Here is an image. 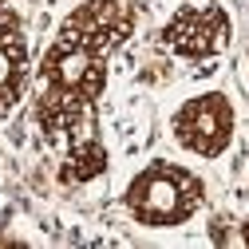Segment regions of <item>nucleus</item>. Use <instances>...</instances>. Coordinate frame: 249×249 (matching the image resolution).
Here are the masks:
<instances>
[{
    "label": "nucleus",
    "mask_w": 249,
    "mask_h": 249,
    "mask_svg": "<svg viewBox=\"0 0 249 249\" xmlns=\"http://www.w3.org/2000/svg\"><path fill=\"white\" fill-rule=\"evenodd\" d=\"M139 8L131 0H79L59 20L36 68V127L52 146L99 135V99L111 55L135 36Z\"/></svg>",
    "instance_id": "nucleus-1"
},
{
    "label": "nucleus",
    "mask_w": 249,
    "mask_h": 249,
    "mask_svg": "<svg viewBox=\"0 0 249 249\" xmlns=\"http://www.w3.org/2000/svg\"><path fill=\"white\" fill-rule=\"evenodd\" d=\"M206 206V182L198 170L154 159L123 190V210L142 230H178Z\"/></svg>",
    "instance_id": "nucleus-2"
},
{
    "label": "nucleus",
    "mask_w": 249,
    "mask_h": 249,
    "mask_svg": "<svg viewBox=\"0 0 249 249\" xmlns=\"http://www.w3.org/2000/svg\"><path fill=\"white\" fill-rule=\"evenodd\" d=\"M237 131V107L226 91H202V95H190L174 115H170V135L174 142L194 154V159H222L233 142Z\"/></svg>",
    "instance_id": "nucleus-3"
},
{
    "label": "nucleus",
    "mask_w": 249,
    "mask_h": 249,
    "mask_svg": "<svg viewBox=\"0 0 249 249\" xmlns=\"http://www.w3.org/2000/svg\"><path fill=\"white\" fill-rule=\"evenodd\" d=\"M233 40V20L217 0H186L162 24V48L178 59H213Z\"/></svg>",
    "instance_id": "nucleus-4"
},
{
    "label": "nucleus",
    "mask_w": 249,
    "mask_h": 249,
    "mask_svg": "<svg viewBox=\"0 0 249 249\" xmlns=\"http://www.w3.org/2000/svg\"><path fill=\"white\" fill-rule=\"evenodd\" d=\"M32 79V52L28 32L12 0H0V119L12 115Z\"/></svg>",
    "instance_id": "nucleus-5"
},
{
    "label": "nucleus",
    "mask_w": 249,
    "mask_h": 249,
    "mask_svg": "<svg viewBox=\"0 0 249 249\" xmlns=\"http://www.w3.org/2000/svg\"><path fill=\"white\" fill-rule=\"evenodd\" d=\"M107 170V146L103 135H87L71 146H64V162H59V182L64 186H87Z\"/></svg>",
    "instance_id": "nucleus-6"
},
{
    "label": "nucleus",
    "mask_w": 249,
    "mask_h": 249,
    "mask_svg": "<svg viewBox=\"0 0 249 249\" xmlns=\"http://www.w3.org/2000/svg\"><path fill=\"white\" fill-rule=\"evenodd\" d=\"M233 241H241V245L249 249V213H245L241 222H237V230H233Z\"/></svg>",
    "instance_id": "nucleus-7"
}]
</instances>
